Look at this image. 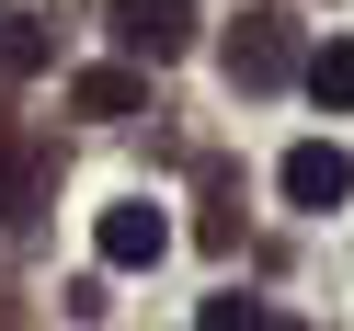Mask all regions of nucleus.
<instances>
[{"label": "nucleus", "instance_id": "f257e3e1", "mask_svg": "<svg viewBox=\"0 0 354 331\" xmlns=\"http://www.w3.org/2000/svg\"><path fill=\"white\" fill-rule=\"evenodd\" d=\"M297 57H308V35H297V12H240L229 23V92H286L297 80Z\"/></svg>", "mask_w": 354, "mask_h": 331}, {"label": "nucleus", "instance_id": "f03ea898", "mask_svg": "<svg viewBox=\"0 0 354 331\" xmlns=\"http://www.w3.org/2000/svg\"><path fill=\"white\" fill-rule=\"evenodd\" d=\"M103 35H115L138 69H171V57L194 46V0H115V12H103Z\"/></svg>", "mask_w": 354, "mask_h": 331}, {"label": "nucleus", "instance_id": "7ed1b4c3", "mask_svg": "<svg viewBox=\"0 0 354 331\" xmlns=\"http://www.w3.org/2000/svg\"><path fill=\"white\" fill-rule=\"evenodd\" d=\"M92 252H103V274H149V263L171 252V217L149 206V194H126V206H103V229H92Z\"/></svg>", "mask_w": 354, "mask_h": 331}, {"label": "nucleus", "instance_id": "20e7f679", "mask_svg": "<svg viewBox=\"0 0 354 331\" xmlns=\"http://www.w3.org/2000/svg\"><path fill=\"white\" fill-rule=\"evenodd\" d=\"M274 183H286V206H308V217H331V206H343V194H354V160H343V149H331V138H297V149H286V171H274Z\"/></svg>", "mask_w": 354, "mask_h": 331}, {"label": "nucleus", "instance_id": "39448f33", "mask_svg": "<svg viewBox=\"0 0 354 331\" xmlns=\"http://www.w3.org/2000/svg\"><path fill=\"white\" fill-rule=\"evenodd\" d=\"M46 183H57V160H46L35 138H12V115H0V217H35Z\"/></svg>", "mask_w": 354, "mask_h": 331}, {"label": "nucleus", "instance_id": "423d86ee", "mask_svg": "<svg viewBox=\"0 0 354 331\" xmlns=\"http://www.w3.org/2000/svg\"><path fill=\"white\" fill-rule=\"evenodd\" d=\"M149 103V69L126 57V69H80L69 80V115H92V126H115V115H138Z\"/></svg>", "mask_w": 354, "mask_h": 331}, {"label": "nucleus", "instance_id": "0eeeda50", "mask_svg": "<svg viewBox=\"0 0 354 331\" xmlns=\"http://www.w3.org/2000/svg\"><path fill=\"white\" fill-rule=\"evenodd\" d=\"M297 80H308V103H320V115H354V35L308 46V57H297Z\"/></svg>", "mask_w": 354, "mask_h": 331}, {"label": "nucleus", "instance_id": "6e6552de", "mask_svg": "<svg viewBox=\"0 0 354 331\" xmlns=\"http://www.w3.org/2000/svg\"><path fill=\"white\" fill-rule=\"evenodd\" d=\"M194 240H206V252H240V171H229V160H206V206H194Z\"/></svg>", "mask_w": 354, "mask_h": 331}, {"label": "nucleus", "instance_id": "1a4fd4ad", "mask_svg": "<svg viewBox=\"0 0 354 331\" xmlns=\"http://www.w3.org/2000/svg\"><path fill=\"white\" fill-rule=\"evenodd\" d=\"M46 57H57V35L35 23V12H0V80H35Z\"/></svg>", "mask_w": 354, "mask_h": 331}, {"label": "nucleus", "instance_id": "9d476101", "mask_svg": "<svg viewBox=\"0 0 354 331\" xmlns=\"http://www.w3.org/2000/svg\"><path fill=\"white\" fill-rule=\"evenodd\" d=\"M206 331H274V308L263 297H206Z\"/></svg>", "mask_w": 354, "mask_h": 331}, {"label": "nucleus", "instance_id": "9b49d317", "mask_svg": "<svg viewBox=\"0 0 354 331\" xmlns=\"http://www.w3.org/2000/svg\"><path fill=\"white\" fill-rule=\"evenodd\" d=\"M274 331H297V320H274Z\"/></svg>", "mask_w": 354, "mask_h": 331}]
</instances>
